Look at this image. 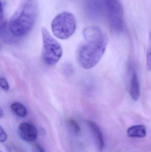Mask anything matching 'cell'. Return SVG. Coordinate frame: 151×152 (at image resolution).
I'll use <instances>...</instances> for the list:
<instances>
[{
    "mask_svg": "<svg viewBox=\"0 0 151 152\" xmlns=\"http://www.w3.org/2000/svg\"></svg>",
    "mask_w": 151,
    "mask_h": 152,
    "instance_id": "20",
    "label": "cell"
},
{
    "mask_svg": "<svg viewBox=\"0 0 151 152\" xmlns=\"http://www.w3.org/2000/svg\"><path fill=\"white\" fill-rule=\"evenodd\" d=\"M3 18V12L2 7V4L0 1V20H1Z\"/></svg>",
    "mask_w": 151,
    "mask_h": 152,
    "instance_id": "16",
    "label": "cell"
},
{
    "mask_svg": "<svg viewBox=\"0 0 151 152\" xmlns=\"http://www.w3.org/2000/svg\"><path fill=\"white\" fill-rule=\"evenodd\" d=\"M11 109L12 111L18 117L25 118L27 114L26 108L22 104L16 102L11 105Z\"/></svg>",
    "mask_w": 151,
    "mask_h": 152,
    "instance_id": "10",
    "label": "cell"
},
{
    "mask_svg": "<svg viewBox=\"0 0 151 152\" xmlns=\"http://www.w3.org/2000/svg\"><path fill=\"white\" fill-rule=\"evenodd\" d=\"M84 41L76 52L80 66L85 69L92 68L99 62L106 50L108 37L100 28L90 26L83 31Z\"/></svg>",
    "mask_w": 151,
    "mask_h": 152,
    "instance_id": "1",
    "label": "cell"
},
{
    "mask_svg": "<svg viewBox=\"0 0 151 152\" xmlns=\"http://www.w3.org/2000/svg\"><path fill=\"white\" fill-rule=\"evenodd\" d=\"M1 44H0V50H1Z\"/></svg>",
    "mask_w": 151,
    "mask_h": 152,
    "instance_id": "19",
    "label": "cell"
},
{
    "mask_svg": "<svg viewBox=\"0 0 151 152\" xmlns=\"http://www.w3.org/2000/svg\"><path fill=\"white\" fill-rule=\"evenodd\" d=\"M19 134L23 140L31 142L34 141L37 138L38 130L33 124L24 122L20 126Z\"/></svg>",
    "mask_w": 151,
    "mask_h": 152,
    "instance_id": "6",
    "label": "cell"
},
{
    "mask_svg": "<svg viewBox=\"0 0 151 152\" xmlns=\"http://www.w3.org/2000/svg\"><path fill=\"white\" fill-rule=\"evenodd\" d=\"M43 39L42 56L46 65L53 66L59 62L63 55V49L60 44L54 39L45 28H41Z\"/></svg>",
    "mask_w": 151,
    "mask_h": 152,
    "instance_id": "3",
    "label": "cell"
},
{
    "mask_svg": "<svg viewBox=\"0 0 151 152\" xmlns=\"http://www.w3.org/2000/svg\"><path fill=\"white\" fill-rule=\"evenodd\" d=\"M88 124L95 137L98 149L100 151H103L104 147V140L101 129L97 124L93 121H90L88 122Z\"/></svg>",
    "mask_w": 151,
    "mask_h": 152,
    "instance_id": "7",
    "label": "cell"
},
{
    "mask_svg": "<svg viewBox=\"0 0 151 152\" xmlns=\"http://www.w3.org/2000/svg\"><path fill=\"white\" fill-rule=\"evenodd\" d=\"M37 12L33 2L27 1L20 7L10 20L9 28L12 34L19 37L27 34L35 23Z\"/></svg>",
    "mask_w": 151,
    "mask_h": 152,
    "instance_id": "2",
    "label": "cell"
},
{
    "mask_svg": "<svg viewBox=\"0 0 151 152\" xmlns=\"http://www.w3.org/2000/svg\"><path fill=\"white\" fill-rule=\"evenodd\" d=\"M34 149L35 152H46L44 148L39 144H35L34 145Z\"/></svg>",
    "mask_w": 151,
    "mask_h": 152,
    "instance_id": "15",
    "label": "cell"
},
{
    "mask_svg": "<svg viewBox=\"0 0 151 152\" xmlns=\"http://www.w3.org/2000/svg\"><path fill=\"white\" fill-rule=\"evenodd\" d=\"M0 87L3 90L8 91L9 90V86L7 79L4 77L0 78Z\"/></svg>",
    "mask_w": 151,
    "mask_h": 152,
    "instance_id": "12",
    "label": "cell"
},
{
    "mask_svg": "<svg viewBox=\"0 0 151 152\" xmlns=\"http://www.w3.org/2000/svg\"><path fill=\"white\" fill-rule=\"evenodd\" d=\"M51 27L56 37L65 40L74 34L76 28V20L70 12H61L54 18Z\"/></svg>",
    "mask_w": 151,
    "mask_h": 152,
    "instance_id": "4",
    "label": "cell"
},
{
    "mask_svg": "<svg viewBox=\"0 0 151 152\" xmlns=\"http://www.w3.org/2000/svg\"><path fill=\"white\" fill-rule=\"evenodd\" d=\"M130 94L133 100L137 101L140 95V86L136 70L133 71L130 85Z\"/></svg>",
    "mask_w": 151,
    "mask_h": 152,
    "instance_id": "8",
    "label": "cell"
},
{
    "mask_svg": "<svg viewBox=\"0 0 151 152\" xmlns=\"http://www.w3.org/2000/svg\"><path fill=\"white\" fill-rule=\"evenodd\" d=\"M4 115V112L2 109L0 108V119L3 118Z\"/></svg>",
    "mask_w": 151,
    "mask_h": 152,
    "instance_id": "17",
    "label": "cell"
},
{
    "mask_svg": "<svg viewBox=\"0 0 151 152\" xmlns=\"http://www.w3.org/2000/svg\"><path fill=\"white\" fill-rule=\"evenodd\" d=\"M146 62L147 68L149 70H151V49L149 48L147 50L146 54Z\"/></svg>",
    "mask_w": 151,
    "mask_h": 152,
    "instance_id": "14",
    "label": "cell"
},
{
    "mask_svg": "<svg viewBox=\"0 0 151 152\" xmlns=\"http://www.w3.org/2000/svg\"><path fill=\"white\" fill-rule=\"evenodd\" d=\"M109 22L116 32H122L124 28V13L120 0H103Z\"/></svg>",
    "mask_w": 151,
    "mask_h": 152,
    "instance_id": "5",
    "label": "cell"
},
{
    "mask_svg": "<svg viewBox=\"0 0 151 152\" xmlns=\"http://www.w3.org/2000/svg\"><path fill=\"white\" fill-rule=\"evenodd\" d=\"M35 0H27V1L30 2H33Z\"/></svg>",
    "mask_w": 151,
    "mask_h": 152,
    "instance_id": "18",
    "label": "cell"
},
{
    "mask_svg": "<svg viewBox=\"0 0 151 152\" xmlns=\"http://www.w3.org/2000/svg\"><path fill=\"white\" fill-rule=\"evenodd\" d=\"M68 126L70 130L75 134H78L80 131V127L79 124L73 119H69L67 121Z\"/></svg>",
    "mask_w": 151,
    "mask_h": 152,
    "instance_id": "11",
    "label": "cell"
},
{
    "mask_svg": "<svg viewBox=\"0 0 151 152\" xmlns=\"http://www.w3.org/2000/svg\"><path fill=\"white\" fill-rule=\"evenodd\" d=\"M146 128L144 125L132 126L128 129L127 134L132 138H144L146 136Z\"/></svg>",
    "mask_w": 151,
    "mask_h": 152,
    "instance_id": "9",
    "label": "cell"
},
{
    "mask_svg": "<svg viewBox=\"0 0 151 152\" xmlns=\"http://www.w3.org/2000/svg\"><path fill=\"white\" fill-rule=\"evenodd\" d=\"M8 136L3 129L0 126V142H4L7 140Z\"/></svg>",
    "mask_w": 151,
    "mask_h": 152,
    "instance_id": "13",
    "label": "cell"
}]
</instances>
